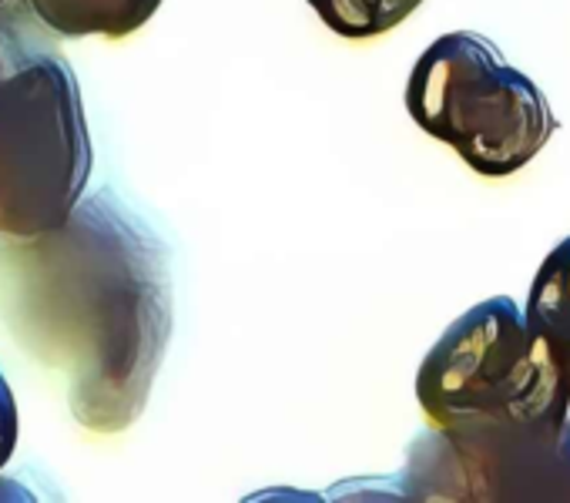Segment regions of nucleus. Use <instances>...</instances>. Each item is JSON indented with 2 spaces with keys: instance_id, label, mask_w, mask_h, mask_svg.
Segmentation results:
<instances>
[{
  "instance_id": "20e7f679",
  "label": "nucleus",
  "mask_w": 570,
  "mask_h": 503,
  "mask_svg": "<svg viewBox=\"0 0 570 503\" xmlns=\"http://www.w3.org/2000/svg\"><path fill=\"white\" fill-rule=\"evenodd\" d=\"M58 38H128L145 28L161 0H31Z\"/></svg>"
},
{
  "instance_id": "7ed1b4c3",
  "label": "nucleus",
  "mask_w": 570,
  "mask_h": 503,
  "mask_svg": "<svg viewBox=\"0 0 570 503\" xmlns=\"http://www.w3.org/2000/svg\"><path fill=\"white\" fill-rule=\"evenodd\" d=\"M406 111L480 178H510L553 138L557 118L533 78L473 31L440 34L413 65Z\"/></svg>"
},
{
  "instance_id": "39448f33",
  "label": "nucleus",
  "mask_w": 570,
  "mask_h": 503,
  "mask_svg": "<svg viewBox=\"0 0 570 503\" xmlns=\"http://www.w3.org/2000/svg\"><path fill=\"white\" fill-rule=\"evenodd\" d=\"M523 313L543 339L570 356V235L543 256Z\"/></svg>"
},
{
  "instance_id": "f03ea898",
  "label": "nucleus",
  "mask_w": 570,
  "mask_h": 503,
  "mask_svg": "<svg viewBox=\"0 0 570 503\" xmlns=\"http://www.w3.org/2000/svg\"><path fill=\"white\" fill-rule=\"evenodd\" d=\"M31 0L0 4V231L61 228L91 175L75 71Z\"/></svg>"
},
{
  "instance_id": "0eeeda50",
  "label": "nucleus",
  "mask_w": 570,
  "mask_h": 503,
  "mask_svg": "<svg viewBox=\"0 0 570 503\" xmlns=\"http://www.w3.org/2000/svg\"><path fill=\"white\" fill-rule=\"evenodd\" d=\"M18 433H21V423H18V403L8 389V379L0 376V470L11 460L14 446H18Z\"/></svg>"
},
{
  "instance_id": "423d86ee",
  "label": "nucleus",
  "mask_w": 570,
  "mask_h": 503,
  "mask_svg": "<svg viewBox=\"0 0 570 503\" xmlns=\"http://www.w3.org/2000/svg\"><path fill=\"white\" fill-rule=\"evenodd\" d=\"M306 4L343 41H373L413 18L426 0H306Z\"/></svg>"
},
{
  "instance_id": "f257e3e1",
  "label": "nucleus",
  "mask_w": 570,
  "mask_h": 503,
  "mask_svg": "<svg viewBox=\"0 0 570 503\" xmlns=\"http://www.w3.org/2000/svg\"><path fill=\"white\" fill-rule=\"evenodd\" d=\"M426 423L463 450L553 443L567 433L570 356L523 306L493 296L453 319L416 369Z\"/></svg>"
}]
</instances>
